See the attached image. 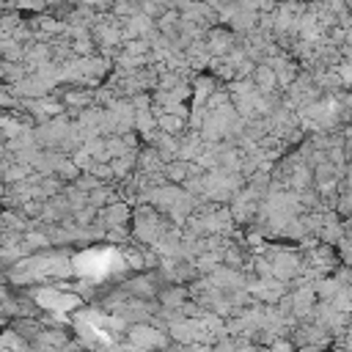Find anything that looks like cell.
<instances>
[{
	"label": "cell",
	"instance_id": "obj_12",
	"mask_svg": "<svg viewBox=\"0 0 352 352\" xmlns=\"http://www.w3.org/2000/svg\"><path fill=\"white\" fill-rule=\"evenodd\" d=\"M110 14H113V16H121V19H126V16L138 14V3H135V0H113V6H110Z\"/></svg>",
	"mask_w": 352,
	"mask_h": 352
},
{
	"label": "cell",
	"instance_id": "obj_6",
	"mask_svg": "<svg viewBox=\"0 0 352 352\" xmlns=\"http://www.w3.org/2000/svg\"><path fill=\"white\" fill-rule=\"evenodd\" d=\"M190 165H192V160H179V157L162 162V176H165V182L182 184V182L187 179V173H190Z\"/></svg>",
	"mask_w": 352,
	"mask_h": 352
},
{
	"label": "cell",
	"instance_id": "obj_7",
	"mask_svg": "<svg viewBox=\"0 0 352 352\" xmlns=\"http://www.w3.org/2000/svg\"><path fill=\"white\" fill-rule=\"evenodd\" d=\"M250 82H253L256 91H275V88H278V82H275V72H272L267 63H261V60L253 66V72H250Z\"/></svg>",
	"mask_w": 352,
	"mask_h": 352
},
{
	"label": "cell",
	"instance_id": "obj_14",
	"mask_svg": "<svg viewBox=\"0 0 352 352\" xmlns=\"http://www.w3.org/2000/svg\"><path fill=\"white\" fill-rule=\"evenodd\" d=\"M88 173H94L99 182H116V179H113V168H110V162H102V160H94L91 168H88Z\"/></svg>",
	"mask_w": 352,
	"mask_h": 352
},
{
	"label": "cell",
	"instance_id": "obj_16",
	"mask_svg": "<svg viewBox=\"0 0 352 352\" xmlns=\"http://www.w3.org/2000/svg\"><path fill=\"white\" fill-rule=\"evenodd\" d=\"M113 99H116V94H113V88H110L107 82L99 85V88H94V104H96V107H107Z\"/></svg>",
	"mask_w": 352,
	"mask_h": 352
},
{
	"label": "cell",
	"instance_id": "obj_4",
	"mask_svg": "<svg viewBox=\"0 0 352 352\" xmlns=\"http://www.w3.org/2000/svg\"><path fill=\"white\" fill-rule=\"evenodd\" d=\"M256 19H258V11H253V8H234L226 22H231L228 28H231L236 36H245V33H250V30L256 28Z\"/></svg>",
	"mask_w": 352,
	"mask_h": 352
},
{
	"label": "cell",
	"instance_id": "obj_5",
	"mask_svg": "<svg viewBox=\"0 0 352 352\" xmlns=\"http://www.w3.org/2000/svg\"><path fill=\"white\" fill-rule=\"evenodd\" d=\"M154 118H157V129H162V132H168V135L182 138V135L187 132V118H182V116H176V113H170V110H162V113H157Z\"/></svg>",
	"mask_w": 352,
	"mask_h": 352
},
{
	"label": "cell",
	"instance_id": "obj_8",
	"mask_svg": "<svg viewBox=\"0 0 352 352\" xmlns=\"http://www.w3.org/2000/svg\"><path fill=\"white\" fill-rule=\"evenodd\" d=\"M192 267L198 275H209L220 267V250H201L198 256H192Z\"/></svg>",
	"mask_w": 352,
	"mask_h": 352
},
{
	"label": "cell",
	"instance_id": "obj_1",
	"mask_svg": "<svg viewBox=\"0 0 352 352\" xmlns=\"http://www.w3.org/2000/svg\"><path fill=\"white\" fill-rule=\"evenodd\" d=\"M236 38L239 36L231 28H226V25H212L204 33V41H206L209 55H228V50L236 44Z\"/></svg>",
	"mask_w": 352,
	"mask_h": 352
},
{
	"label": "cell",
	"instance_id": "obj_2",
	"mask_svg": "<svg viewBox=\"0 0 352 352\" xmlns=\"http://www.w3.org/2000/svg\"><path fill=\"white\" fill-rule=\"evenodd\" d=\"M99 220L104 223V228L110 226H126L129 228V220H132V204L118 198V201H110L107 206L99 209Z\"/></svg>",
	"mask_w": 352,
	"mask_h": 352
},
{
	"label": "cell",
	"instance_id": "obj_15",
	"mask_svg": "<svg viewBox=\"0 0 352 352\" xmlns=\"http://www.w3.org/2000/svg\"><path fill=\"white\" fill-rule=\"evenodd\" d=\"M124 261H126L129 270H135V272H146V270H143V245L135 248V250H124Z\"/></svg>",
	"mask_w": 352,
	"mask_h": 352
},
{
	"label": "cell",
	"instance_id": "obj_10",
	"mask_svg": "<svg viewBox=\"0 0 352 352\" xmlns=\"http://www.w3.org/2000/svg\"><path fill=\"white\" fill-rule=\"evenodd\" d=\"M0 58H3V60H11V63H19V60H25V44L14 41L11 36H6V44H3V52H0Z\"/></svg>",
	"mask_w": 352,
	"mask_h": 352
},
{
	"label": "cell",
	"instance_id": "obj_9",
	"mask_svg": "<svg viewBox=\"0 0 352 352\" xmlns=\"http://www.w3.org/2000/svg\"><path fill=\"white\" fill-rule=\"evenodd\" d=\"M214 91V77H206V74H201V77H195L192 80V88H190V94H192V99H195V104H204L206 102V96Z\"/></svg>",
	"mask_w": 352,
	"mask_h": 352
},
{
	"label": "cell",
	"instance_id": "obj_13",
	"mask_svg": "<svg viewBox=\"0 0 352 352\" xmlns=\"http://www.w3.org/2000/svg\"><path fill=\"white\" fill-rule=\"evenodd\" d=\"M41 206H44V201L30 195V198H25V201H22L16 209H19V212H22L28 220H33V217H38V214H41Z\"/></svg>",
	"mask_w": 352,
	"mask_h": 352
},
{
	"label": "cell",
	"instance_id": "obj_3",
	"mask_svg": "<svg viewBox=\"0 0 352 352\" xmlns=\"http://www.w3.org/2000/svg\"><path fill=\"white\" fill-rule=\"evenodd\" d=\"M187 297H190V294H187V286H184V283H173V280L162 283V286L157 289V294H154L157 305H170V308H179Z\"/></svg>",
	"mask_w": 352,
	"mask_h": 352
},
{
	"label": "cell",
	"instance_id": "obj_11",
	"mask_svg": "<svg viewBox=\"0 0 352 352\" xmlns=\"http://www.w3.org/2000/svg\"><path fill=\"white\" fill-rule=\"evenodd\" d=\"M52 173H55L58 179H63V182H74V179H77V173H80V168H77L69 157H63V160L55 165V170H52Z\"/></svg>",
	"mask_w": 352,
	"mask_h": 352
}]
</instances>
